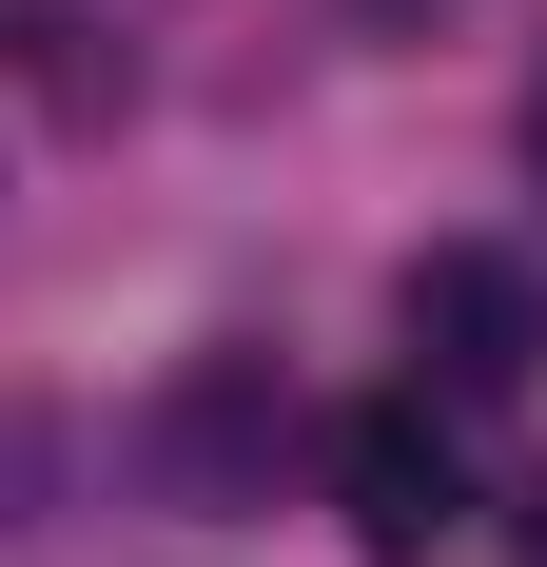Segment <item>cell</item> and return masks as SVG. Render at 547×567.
Masks as SVG:
<instances>
[{
  "mask_svg": "<svg viewBox=\"0 0 547 567\" xmlns=\"http://www.w3.org/2000/svg\"><path fill=\"white\" fill-rule=\"evenodd\" d=\"M411 372H431V411H489L547 372V275L528 255H489V235H450V255H411Z\"/></svg>",
  "mask_w": 547,
  "mask_h": 567,
  "instance_id": "cell-1",
  "label": "cell"
},
{
  "mask_svg": "<svg viewBox=\"0 0 547 567\" xmlns=\"http://www.w3.org/2000/svg\"><path fill=\"white\" fill-rule=\"evenodd\" d=\"M332 509H352V548H372V567H431L450 528H469V470H450V411H431V392H372L352 431H332Z\"/></svg>",
  "mask_w": 547,
  "mask_h": 567,
  "instance_id": "cell-2",
  "label": "cell"
},
{
  "mask_svg": "<svg viewBox=\"0 0 547 567\" xmlns=\"http://www.w3.org/2000/svg\"><path fill=\"white\" fill-rule=\"evenodd\" d=\"M0 79H20L40 117H79V137H99V117L137 99V59H117L99 20H79V0H0Z\"/></svg>",
  "mask_w": 547,
  "mask_h": 567,
  "instance_id": "cell-3",
  "label": "cell"
},
{
  "mask_svg": "<svg viewBox=\"0 0 547 567\" xmlns=\"http://www.w3.org/2000/svg\"><path fill=\"white\" fill-rule=\"evenodd\" d=\"M528 567H547V470H528Z\"/></svg>",
  "mask_w": 547,
  "mask_h": 567,
  "instance_id": "cell-4",
  "label": "cell"
},
{
  "mask_svg": "<svg viewBox=\"0 0 547 567\" xmlns=\"http://www.w3.org/2000/svg\"><path fill=\"white\" fill-rule=\"evenodd\" d=\"M528 157H547V79H528Z\"/></svg>",
  "mask_w": 547,
  "mask_h": 567,
  "instance_id": "cell-5",
  "label": "cell"
},
{
  "mask_svg": "<svg viewBox=\"0 0 547 567\" xmlns=\"http://www.w3.org/2000/svg\"><path fill=\"white\" fill-rule=\"evenodd\" d=\"M372 20H411V0H372Z\"/></svg>",
  "mask_w": 547,
  "mask_h": 567,
  "instance_id": "cell-6",
  "label": "cell"
}]
</instances>
